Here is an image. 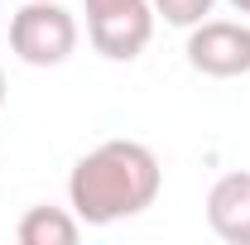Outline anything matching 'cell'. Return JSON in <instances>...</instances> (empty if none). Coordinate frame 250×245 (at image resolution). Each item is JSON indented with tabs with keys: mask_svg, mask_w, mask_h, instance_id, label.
I'll return each instance as SVG.
<instances>
[{
	"mask_svg": "<svg viewBox=\"0 0 250 245\" xmlns=\"http://www.w3.org/2000/svg\"><path fill=\"white\" fill-rule=\"evenodd\" d=\"M164 168L149 144L140 140H101L67 173V207L82 226H116L125 216L154 207Z\"/></svg>",
	"mask_w": 250,
	"mask_h": 245,
	"instance_id": "cell-1",
	"label": "cell"
},
{
	"mask_svg": "<svg viewBox=\"0 0 250 245\" xmlns=\"http://www.w3.org/2000/svg\"><path fill=\"white\" fill-rule=\"evenodd\" d=\"M77 20L58 0H24L10 15V48L29 67H62L77 53Z\"/></svg>",
	"mask_w": 250,
	"mask_h": 245,
	"instance_id": "cell-2",
	"label": "cell"
},
{
	"mask_svg": "<svg viewBox=\"0 0 250 245\" xmlns=\"http://www.w3.org/2000/svg\"><path fill=\"white\" fill-rule=\"evenodd\" d=\"M87 39L106 62H135L154 39V5L125 0V5L87 10Z\"/></svg>",
	"mask_w": 250,
	"mask_h": 245,
	"instance_id": "cell-3",
	"label": "cell"
},
{
	"mask_svg": "<svg viewBox=\"0 0 250 245\" xmlns=\"http://www.w3.org/2000/svg\"><path fill=\"white\" fill-rule=\"evenodd\" d=\"M188 62L202 77H246L250 72V24L246 20H202L188 29Z\"/></svg>",
	"mask_w": 250,
	"mask_h": 245,
	"instance_id": "cell-4",
	"label": "cell"
},
{
	"mask_svg": "<svg viewBox=\"0 0 250 245\" xmlns=\"http://www.w3.org/2000/svg\"><path fill=\"white\" fill-rule=\"evenodd\" d=\"M207 226L226 245H250V173H221L207 192Z\"/></svg>",
	"mask_w": 250,
	"mask_h": 245,
	"instance_id": "cell-5",
	"label": "cell"
},
{
	"mask_svg": "<svg viewBox=\"0 0 250 245\" xmlns=\"http://www.w3.org/2000/svg\"><path fill=\"white\" fill-rule=\"evenodd\" d=\"M15 236L20 245H72L82 236V221L72 207H29V212L20 216V226H15Z\"/></svg>",
	"mask_w": 250,
	"mask_h": 245,
	"instance_id": "cell-6",
	"label": "cell"
},
{
	"mask_svg": "<svg viewBox=\"0 0 250 245\" xmlns=\"http://www.w3.org/2000/svg\"><path fill=\"white\" fill-rule=\"evenodd\" d=\"M149 5H154V20L173 24V29H192V24H202L212 15L217 0H149Z\"/></svg>",
	"mask_w": 250,
	"mask_h": 245,
	"instance_id": "cell-7",
	"label": "cell"
},
{
	"mask_svg": "<svg viewBox=\"0 0 250 245\" xmlns=\"http://www.w3.org/2000/svg\"><path fill=\"white\" fill-rule=\"evenodd\" d=\"M106 5H125V0H87V10H106Z\"/></svg>",
	"mask_w": 250,
	"mask_h": 245,
	"instance_id": "cell-8",
	"label": "cell"
},
{
	"mask_svg": "<svg viewBox=\"0 0 250 245\" xmlns=\"http://www.w3.org/2000/svg\"><path fill=\"white\" fill-rule=\"evenodd\" d=\"M231 10L236 15H250V0H231Z\"/></svg>",
	"mask_w": 250,
	"mask_h": 245,
	"instance_id": "cell-9",
	"label": "cell"
},
{
	"mask_svg": "<svg viewBox=\"0 0 250 245\" xmlns=\"http://www.w3.org/2000/svg\"><path fill=\"white\" fill-rule=\"evenodd\" d=\"M0 106H5V72H0Z\"/></svg>",
	"mask_w": 250,
	"mask_h": 245,
	"instance_id": "cell-10",
	"label": "cell"
}]
</instances>
